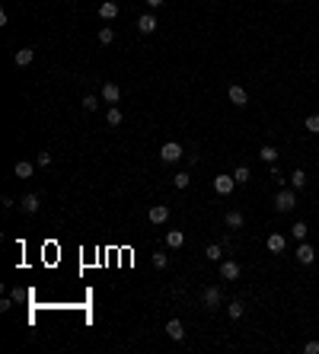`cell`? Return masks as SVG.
<instances>
[{"instance_id":"cell-33","label":"cell","mask_w":319,"mask_h":354,"mask_svg":"<svg viewBox=\"0 0 319 354\" xmlns=\"http://www.w3.org/2000/svg\"><path fill=\"white\" fill-rule=\"evenodd\" d=\"M303 351H307V354H319V342H307V345H303Z\"/></svg>"},{"instance_id":"cell-24","label":"cell","mask_w":319,"mask_h":354,"mask_svg":"<svg viewBox=\"0 0 319 354\" xmlns=\"http://www.w3.org/2000/svg\"><path fill=\"white\" fill-rule=\"evenodd\" d=\"M243 313H246V306H243L240 300H233V303H230V306H227V316H230V319H240V316H243Z\"/></svg>"},{"instance_id":"cell-9","label":"cell","mask_w":319,"mask_h":354,"mask_svg":"<svg viewBox=\"0 0 319 354\" xmlns=\"http://www.w3.org/2000/svg\"><path fill=\"white\" fill-rule=\"evenodd\" d=\"M223 223H227L230 230H243L246 227V217H243V211H227V214H223Z\"/></svg>"},{"instance_id":"cell-12","label":"cell","mask_w":319,"mask_h":354,"mask_svg":"<svg viewBox=\"0 0 319 354\" xmlns=\"http://www.w3.org/2000/svg\"><path fill=\"white\" fill-rule=\"evenodd\" d=\"M32 61H35V51H32V48H19L16 54H13V64H16V67H29Z\"/></svg>"},{"instance_id":"cell-13","label":"cell","mask_w":319,"mask_h":354,"mask_svg":"<svg viewBox=\"0 0 319 354\" xmlns=\"http://www.w3.org/2000/svg\"><path fill=\"white\" fill-rule=\"evenodd\" d=\"M103 102H112V106L121 102V86L118 83H106L103 86Z\"/></svg>"},{"instance_id":"cell-21","label":"cell","mask_w":319,"mask_h":354,"mask_svg":"<svg viewBox=\"0 0 319 354\" xmlns=\"http://www.w3.org/2000/svg\"><path fill=\"white\" fill-rule=\"evenodd\" d=\"M307 233H310V227H307V223H303V220H297L294 227H290V236H294L297 243H303V240H307Z\"/></svg>"},{"instance_id":"cell-5","label":"cell","mask_w":319,"mask_h":354,"mask_svg":"<svg viewBox=\"0 0 319 354\" xmlns=\"http://www.w3.org/2000/svg\"><path fill=\"white\" fill-rule=\"evenodd\" d=\"M233 188H236L233 176H217V179H214V192L217 195H233Z\"/></svg>"},{"instance_id":"cell-27","label":"cell","mask_w":319,"mask_h":354,"mask_svg":"<svg viewBox=\"0 0 319 354\" xmlns=\"http://www.w3.org/2000/svg\"><path fill=\"white\" fill-rule=\"evenodd\" d=\"M233 179H236V185H246V182L252 179V176H249V169H246V166H240V169L233 173Z\"/></svg>"},{"instance_id":"cell-29","label":"cell","mask_w":319,"mask_h":354,"mask_svg":"<svg viewBox=\"0 0 319 354\" xmlns=\"http://www.w3.org/2000/svg\"><path fill=\"white\" fill-rule=\"evenodd\" d=\"M303 128H307L310 134H319V115H310V118L303 121Z\"/></svg>"},{"instance_id":"cell-7","label":"cell","mask_w":319,"mask_h":354,"mask_svg":"<svg viewBox=\"0 0 319 354\" xmlns=\"http://www.w3.org/2000/svg\"><path fill=\"white\" fill-rule=\"evenodd\" d=\"M227 99H230V102H233V106H236V108H243V106H249V93H246V90H243V86H230V90H227Z\"/></svg>"},{"instance_id":"cell-18","label":"cell","mask_w":319,"mask_h":354,"mask_svg":"<svg viewBox=\"0 0 319 354\" xmlns=\"http://www.w3.org/2000/svg\"><path fill=\"white\" fill-rule=\"evenodd\" d=\"M205 258H208V262H217V265H220V262H223V246L211 243V246L205 249Z\"/></svg>"},{"instance_id":"cell-28","label":"cell","mask_w":319,"mask_h":354,"mask_svg":"<svg viewBox=\"0 0 319 354\" xmlns=\"http://www.w3.org/2000/svg\"><path fill=\"white\" fill-rule=\"evenodd\" d=\"M80 106H83V112H96L99 99H96V96H93V93H90V96H83V102H80Z\"/></svg>"},{"instance_id":"cell-23","label":"cell","mask_w":319,"mask_h":354,"mask_svg":"<svg viewBox=\"0 0 319 354\" xmlns=\"http://www.w3.org/2000/svg\"><path fill=\"white\" fill-rule=\"evenodd\" d=\"M106 121H108V125H121V108L118 106H112V108H108V112H106Z\"/></svg>"},{"instance_id":"cell-36","label":"cell","mask_w":319,"mask_h":354,"mask_svg":"<svg viewBox=\"0 0 319 354\" xmlns=\"http://www.w3.org/2000/svg\"><path fill=\"white\" fill-rule=\"evenodd\" d=\"M281 3H284V0H281Z\"/></svg>"},{"instance_id":"cell-4","label":"cell","mask_w":319,"mask_h":354,"mask_svg":"<svg viewBox=\"0 0 319 354\" xmlns=\"http://www.w3.org/2000/svg\"><path fill=\"white\" fill-rule=\"evenodd\" d=\"M223 300V294H220V287H205V297H201V303H205V310H217Z\"/></svg>"},{"instance_id":"cell-15","label":"cell","mask_w":319,"mask_h":354,"mask_svg":"<svg viewBox=\"0 0 319 354\" xmlns=\"http://www.w3.org/2000/svg\"><path fill=\"white\" fill-rule=\"evenodd\" d=\"M166 335L173 338V342H182V338H185V329H182L179 319H169V322H166Z\"/></svg>"},{"instance_id":"cell-3","label":"cell","mask_w":319,"mask_h":354,"mask_svg":"<svg viewBox=\"0 0 319 354\" xmlns=\"http://www.w3.org/2000/svg\"><path fill=\"white\" fill-rule=\"evenodd\" d=\"M243 275V268H240V262H220V281H236V278Z\"/></svg>"},{"instance_id":"cell-8","label":"cell","mask_w":319,"mask_h":354,"mask_svg":"<svg viewBox=\"0 0 319 354\" xmlns=\"http://www.w3.org/2000/svg\"><path fill=\"white\" fill-rule=\"evenodd\" d=\"M297 262L300 265H313L316 262V249L310 246V243H300V246H297Z\"/></svg>"},{"instance_id":"cell-11","label":"cell","mask_w":319,"mask_h":354,"mask_svg":"<svg viewBox=\"0 0 319 354\" xmlns=\"http://www.w3.org/2000/svg\"><path fill=\"white\" fill-rule=\"evenodd\" d=\"M19 208H23L26 214H35V211L42 208V201H38L35 192H29V195H23V198H19Z\"/></svg>"},{"instance_id":"cell-10","label":"cell","mask_w":319,"mask_h":354,"mask_svg":"<svg viewBox=\"0 0 319 354\" xmlns=\"http://www.w3.org/2000/svg\"><path fill=\"white\" fill-rule=\"evenodd\" d=\"M157 16H150V13H144V16H141L138 19V32H141V35H150V32H157Z\"/></svg>"},{"instance_id":"cell-1","label":"cell","mask_w":319,"mask_h":354,"mask_svg":"<svg viewBox=\"0 0 319 354\" xmlns=\"http://www.w3.org/2000/svg\"><path fill=\"white\" fill-rule=\"evenodd\" d=\"M297 208V188H281V192L275 195V211H281V214H287V211Z\"/></svg>"},{"instance_id":"cell-26","label":"cell","mask_w":319,"mask_h":354,"mask_svg":"<svg viewBox=\"0 0 319 354\" xmlns=\"http://www.w3.org/2000/svg\"><path fill=\"white\" fill-rule=\"evenodd\" d=\"M115 42V32L108 29V26H103V29H99V45H112Z\"/></svg>"},{"instance_id":"cell-31","label":"cell","mask_w":319,"mask_h":354,"mask_svg":"<svg viewBox=\"0 0 319 354\" xmlns=\"http://www.w3.org/2000/svg\"><path fill=\"white\" fill-rule=\"evenodd\" d=\"M35 166H51V153H38L35 156Z\"/></svg>"},{"instance_id":"cell-16","label":"cell","mask_w":319,"mask_h":354,"mask_svg":"<svg viewBox=\"0 0 319 354\" xmlns=\"http://www.w3.org/2000/svg\"><path fill=\"white\" fill-rule=\"evenodd\" d=\"M166 246L169 249H182L185 246V233H182V230H169L166 233Z\"/></svg>"},{"instance_id":"cell-17","label":"cell","mask_w":319,"mask_h":354,"mask_svg":"<svg viewBox=\"0 0 319 354\" xmlns=\"http://www.w3.org/2000/svg\"><path fill=\"white\" fill-rule=\"evenodd\" d=\"M265 246H268V252H284V246H287V240H284L281 233H271L268 240H265Z\"/></svg>"},{"instance_id":"cell-14","label":"cell","mask_w":319,"mask_h":354,"mask_svg":"<svg viewBox=\"0 0 319 354\" xmlns=\"http://www.w3.org/2000/svg\"><path fill=\"white\" fill-rule=\"evenodd\" d=\"M32 173H35V166H32L29 160H19L16 166H13V176H16V179H32Z\"/></svg>"},{"instance_id":"cell-2","label":"cell","mask_w":319,"mask_h":354,"mask_svg":"<svg viewBox=\"0 0 319 354\" xmlns=\"http://www.w3.org/2000/svg\"><path fill=\"white\" fill-rule=\"evenodd\" d=\"M182 153H185V150H182L179 141H166V144L160 147V160H163V163H179Z\"/></svg>"},{"instance_id":"cell-32","label":"cell","mask_w":319,"mask_h":354,"mask_svg":"<svg viewBox=\"0 0 319 354\" xmlns=\"http://www.w3.org/2000/svg\"><path fill=\"white\" fill-rule=\"evenodd\" d=\"M271 179H275V185H281V182H284V176H281V169H278V166H275V163H271Z\"/></svg>"},{"instance_id":"cell-35","label":"cell","mask_w":319,"mask_h":354,"mask_svg":"<svg viewBox=\"0 0 319 354\" xmlns=\"http://www.w3.org/2000/svg\"><path fill=\"white\" fill-rule=\"evenodd\" d=\"M147 6H153V10H157V6H163V0H147Z\"/></svg>"},{"instance_id":"cell-19","label":"cell","mask_w":319,"mask_h":354,"mask_svg":"<svg viewBox=\"0 0 319 354\" xmlns=\"http://www.w3.org/2000/svg\"><path fill=\"white\" fill-rule=\"evenodd\" d=\"M99 16H103V19H115V16H118V3H112V0L99 3Z\"/></svg>"},{"instance_id":"cell-20","label":"cell","mask_w":319,"mask_h":354,"mask_svg":"<svg viewBox=\"0 0 319 354\" xmlns=\"http://www.w3.org/2000/svg\"><path fill=\"white\" fill-rule=\"evenodd\" d=\"M287 179H290V188H297V192H300V188L307 185V173H303V169H294V173H290Z\"/></svg>"},{"instance_id":"cell-34","label":"cell","mask_w":319,"mask_h":354,"mask_svg":"<svg viewBox=\"0 0 319 354\" xmlns=\"http://www.w3.org/2000/svg\"><path fill=\"white\" fill-rule=\"evenodd\" d=\"M13 306V297H3V300H0V313H6Z\"/></svg>"},{"instance_id":"cell-25","label":"cell","mask_w":319,"mask_h":354,"mask_svg":"<svg viewBox=\"0 0 319 354\" xmlns=\"http://www.w3.org/2000/svg\"><path fill=\"white\" fill-rule=\"evenodd\" d=\"M188 182H192V176H188V173H176L173 176V185L176 188H188Z\"/></svg>"},{"instance_id":"cell-6","label":"cell","mask_w":319,"mask_h":354,"mask_svg":"<svg viewBox=\"0 0 319 354\" xmlns=\"http://www.w3.org/2000/svg\"><path fill=\"white\" fill-rule=\"evenodd\" d=\"M147 220L150 223H166L169 220V204H153V208L147 211Z\"/></svg>"},{"instance_id":"cell-30","label":"cell","mask_w":319,"mask_h":354,"mask_svg":"<svg viewBox=\"0 0 319 354\" xmlns=\"http://www.w3.org/2000/svg\"><path fill=\"white\" fill-rule=\"evenodd\" d=\"M153 265H157V268H166V265H169V255H166V252H153Z\"/></svg>"},{"instance_id":"cell-22","label":"cell","mask_w":319,"mask_h":354,"mask_svg":"<svg viewBox=\"0 0 319 354\" xmlns=\"http://www.w3.org/2000/svg\"><path fill=\"white\" fill-rule=\"evenodd\" d=\"M259 156L268 163V166H271V163H278V150H275L271 144H265V147H262V150H259Z\"/></svg>"}]
</instances>
